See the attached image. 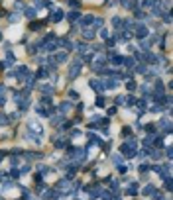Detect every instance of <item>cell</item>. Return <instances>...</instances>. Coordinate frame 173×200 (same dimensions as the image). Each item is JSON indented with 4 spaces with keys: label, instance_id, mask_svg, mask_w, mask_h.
<instances>
[{
    "label": "cell",
    "instance_id": "1",
    "mask_svg": "<svg viewBox=\"0 0 173 200\" xmlns=\"http://www.w3.org/2000/svg\"><path fill=\"white\" fill-rule=\"evenodd\" d=\"M138 37H140V39H146V37H148V28H146V26H138Z\"/></svg>",
    "mask_w": 173,
    "mask_h": 200
},
{
    "label": "cell",
    "instance_id": "4",
    "mask_svg": "<svg viewBox=\"0 0 173 200\" xmlns=\"http://www.w3.org/2000/svg\"><path fill=\"white\" fill-rule=\"evenodd\" d=\"M26 14H28L30 18H33V16H36V10H33V8H28V10H26Z\"/></svg>",
    "mask_w": 173,
    "mask_h": 200
},
{
    "label": "cell",
    "instance_id": "3",
    "mask_svg": "<svg viewBox=\"0 0 173 200\" xmlns=\"http://www.w3.org/2000/svg\"><path fill=\"white\" fill-rule=\"evenodd\" d=\"M61 16H63V12H61V10H57L55 14H53V22H59V20H61Z\"/></svg>",
    "mask_w": 173,
    "mask_h": 200
},
{
    "label": "cell",
    "instance_id": "6",
    "mask_svg": "<svg viewBox=\"0 0 173 200\" xmlns=\"http://www.w3.org/2000/svg\"><path fill=\"white\" fill-rule=\"evenodd\" d=\"M77 18H79V14H77V12H71V14H69V20H77Z\"/></svg>",
    "mask_w": 173,
    "mask_h": 200
},
{
    "label": "cell",
    "instance_id": "5",
    "mask_svg": "<svg viewBox=\"0 0 173 200\" xmlns=\"http://www.w3.org/2000/svg\"><path fill=\"white\" fill-rule=\"evenodd\" d=\"M126 89L128 90H134L136 89V83H132V80H130V83H126Z\"/></svg>",
    "mask_w": 173,
    "mask_h": 200
},
{
    "label": "cell",
    "instance_id": "2",
    "mask_svg": "<svg viewBox=\"0 0 173 200\" xmlns=\"http://www.w3.org/2000/svg\"><path fill=\"white\" fill-rule=\"evenodd\" d=\"M93 20H94V16H85V18H83V22H81V24H83V26H89V24L93 22Z\"/></svg>",
    "mask_w": 173,
    "mask_h": 200
}]
</instances>
